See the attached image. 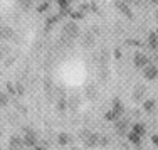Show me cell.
<instances>
[{
  "label": "cell",
  "mask_w": 158,
  "mask_h": 150,
  "mask_svg": "<svg viewBox=\"0 0 158 150\" xmlns=\"http://www.w3.org/2000/svg\"><path fill=\"white\" fill-rule=\"evenodd\" d=\"M62 36L67 37V39H71V41L76 39V37L79 36V27H77L76 22H74V20H67L66 24H64V27H62Z\"/></svg>",
  "instance_id": "1"
},
{
  "label": "cell",
  "mask_w": 158,
  "mask_h": 150,
  "mask_svg": "<svg viewBox=\"0 0 158 150\" xmlns=\"http://www.w3.org/2000/svg\"><path fill=\"white\" fill-rule=\"evenodd\" d=\"M81 44L84 49H93L96 46V36L93 32H84L82 34V39H81Z\"/></svg>",
  "instance_id": "2"
},
{
  "label": "cell",
  "mask_w": 158,
  "mask_h": 150,
  "mask_svg": "<svg viewBox=\"0 0 158 150\" xmlns=\"http://www.w3.org/2000/svg\"><path fill=\"white\" fill-rule=\"evenodd\" d=\"M25 147H35L37 145V135L32 128H25V137L22 138Z\"/></svg>",
  "instance_id": "3"
},
{
  "label": "cell",
  "mask_w": 158,
  "mask_h": 150,
  "mask_svg": "<svg viewBox=\"0 0 158 150\" xmlns=\"http://www.w3.org/2000/svg\"><path fill=\"white\" fill-rule=\"evenodd\" d=\"M15 37V32L10 25H0V41H12Z\"/></svg>",
  "instance_id": "4"
},
{
  "label": "cell",
  "mask_w": 158,
  "mask_h": 150,
  "mask_svg": "<svg viewBox=\"0 0 158 150\" xmlns=\"http://www.w3.org/2000/svg\"><path fill=\"white\" fill-rule=\"evenodd\" d=\"M133 62L136 67H145V66L150 64V59H148V56L143 54V52H136L135 58H133Z\"/></svg>",
  "instance_id": "5"
},
{
  "label": "cell",
  "mask_w": 158,
  "mask_h": 150,
  "mask_svg": "<svg viewBox=\"0 0 158 150\" xmlns=\"http://www.w3.org/2000/svg\"><path fill=\"white\" fill-rule=\"evenodd\" d=\"M143 74H145L146 79H155L158 76V67L155 64H148V66L143 67Z\"/></svg>",
  "instance_id": "6"
},
{
  "label": "cell",
  "mask_w": 158,
  "mask_h": 150,
  "mask_svg": "<svg viewBox=\"0 0 158 150\" xmlns=\"http://www.w3.org/2000/svg\"><path fill=\"white\" fill-rule=\"evenodd\" d=\"M98 144H99V135H96V133H89L88 137L84 138L86 147H96Z\"/></svg>",
  "instance_id": "7"
},
{
  "label": "cell",
  "mask_w": 158,
  "mask_h": 150,
  "mask_svg": "<svg viewBox=\"0 0 158 150\" xmlns=\"http://www.w3.org/2000/svg\"><path fill=\"white\" fill-rule=\"evenodd\" d=\"M116 133L118 135H125L128 132V120H116Z\"/></svg>",
  "instance_id": "8"
},
{
  "label": "cell",
  "mask_w": 158,
  "mask_h": 150,
  "mask_svg": "<svg viewBox=\"0 0 158 150\" xmlns=\"http://www.w3.org/2000/svg\"><path fill=\"white\" fill-rule=\"evenodd\" d=\"M111 110L114 111V115L119 118V117L123 115V111H125V108H123V103H121V101H119L118 98H114V100H113V106H111Z\"/></svg>",
  "instance_id": "9"
},
{
  "label": "cell",
  "mask_w": 158,
  "mask_h": 150,
  "mask_svg": "<svg viewBox=\"0 0 158 150\" xmlns=\"http://www.w3.org/2000/svg\"><path fill=\"white\" fill-rule=\"evenodd\" d=\"M57 144L59 145H71V144H73V137H71L69 133L62 132V133L57 135Z\"/></svg>",
  "instance_id": "10"
},
{
  "label": "cell",
  "mask_w": 158,
  "mask_h": 150,
  "mask_svg": "<svg viewBox=\"0 0 158 150\" xmlns=\"http://www.w3.org/2000/svg\"><path fill=\"white\" fill-rule=\"evenodd\" d=\"M148 46H150V49H158V37H156V34L155 32H152L148 36Z\"/></svg>",
  "instance_id": "11"
},
{
  "label": "cell",
  "mask_w": 158,
  "mask_h": 150,
  "mask_svg": "<svg viewBox=\"0 0 158 150\" xmlns=\"http://www.w3.org/2000/svg\"><path fill=\"white\" fill-rule=\"evenodd\" d=\"M116 5H118V9L121 10L123 14H126L128 17H133V12H131V10L128 9V5H126L125 2H121V0H116Z\"/></svg>",
  "instance_id": "12"
},
{
  "label": "cell",
  "mask_w": 158,
  "mask_h": 150,
  "mask_svg": "<svg viewBox=\"0 0 158 150\" xmlns=\"http://www.w3.org/2000/svg\"><path fill=\"white\" fill-rule=\"evenodd\" d=\"M128 140H130L133 145H136V147H140V145H141V137H140V135H136L135 132L128 133Z\"/></svg>",
  "instance_id": "13"
},
{
  "label": "cell",
  "mask_w": 158,
  "mask_h": 150,
  "mask_svg": "<svg viewBox=\"0 0 158 150\" xmlns=\"http://www.w3.org/2000/svg\"><path fill=\"white\" fill-rule=\"evenodd\" d=\"M17 3L22 10H31L34 7V0H17Z\"/></svg>",
  "instance_id": "14"
},
{
  "label": "cell",
  "mask_w": 158,
  "mask_h": 150,
  "mask_svg": "<svg viewBox=\"0 0 158 150\" xmlns=\"http://www.w3.org/2000/svg\"><path fill=\"white\" fill-rule=\"evenodd\" d=\"M10 147L22 148V147H24V142H22V138H20V137H15V135H12V137H10Z\"/></svg>",
  "instance_id": "15"
},
{
  "label": "cell",
  "mask_w": 158,
  "mask_h": 150,
  "mask_svg": "<svg viewBox=\"0 0 158 150\" xmlns=\"http://www.w3.org/2000/svg\"><path fill=\"white\" fill-rule=\"evenodd\" d=\"M143 95H145V88H143V86H136V88H135V93H133V100L140 101L143 98Z\"/></svg>",
  "instance_id": "16"
},
{
  "label": "cell",
  "mask_w": 158,
  "mask_h": 150,
  "mask_svg": "<svg viewBox=\"0 0 158 150\" xmlns=\"http://www.w3.org/2000/svg\"><path fill=\"white\" fill-rule=\"evenodd\" d=\"M131 132H135L136 135H140V137H141V135H145V126H143L141 123H135L133 128H131Z\"/></svg>",
  "instance_id": "17"
},
{
  "label": "cell",
  "mask_w": 158,
  "mask_h": 150,
  "mask_svg": "<svg viewBox=\"0 0 158 150\" xmlns=\"http://www.w3.org/2000/svg\"><path fill=\"white\" fill-rule=\"evenodd\" d=\"M143 108H145L146 111H152L153 108H155V100H146L145 103H143Z\"/></svg>",
  "instance_id": "18"
},
{
  "label": "cell",
  "mask_w": 158,
  "mask_h": 150,
  "mask_svg": "<svg viewBox=\"0 0 158 150\" xmlns=\"http://www.w3.org/2000/svg\"><path fill=\"white\" fill-rule=\"evenodd\" d=\"M56 108H57L59 111H64L67 108V101L64 100V98H61V100H57V105H56Z\"/></svg>",
  "instance_id": "19"
},
{
  "label": "cell",
  "mask_w": 158,
  "mask_h": 150,
  "mask_svg": "<svg viewBox=\"0 0 158 150\" xmlns=\"http://www.w3.org/2000/svg\"><path fill=\"white\" fill-rule=\"evenodd\" d=\"M104 118H106L108 122H116V120H118V117L114 115V111H113V110L106 111V113H104Z\"/></svg>",
  "instance_id": "20"
},
{
  "label": "cell",
  "mask_w": 158,
  "mask_h": 150,
  "mask_svg": "<svg viewBox=\"0 0 158 150\" xmlns=\"http://www.w3.org/2000/svg\"><path fill=\"white\" fill-rule=\"evenodd\" d=\"M0 105L7 106L9 105V93H0Z\"/></svg>",
  "instance_id": "21"
},
{
  "label": "cell",
  "mask_w": 158,
  "mask_h": 150,
  "mask_svg": "<svg viewBox=\"0 0 158 150\" xmlns=\"http://www.w3.org/2000/svg\"><path fill=\"white\" fill-rule=\"evenodd\" d=\"M47 10H49V3L47 2H42V3H39V5H37V12H39V14L47 12Z\"/></svg>",
  "instance_id": "22"
},
{
  "label": "cell",
  "mask_w": 158,
  "mask_h": 150,
  "mask_svg": "<svg viewBox=\"0 0 158 150\" xmlns=\"http://www.w3.org/2000/svg\"><path fill=\"white\" fill-rule=\"evenodd\" d=\"M59 9H66V7H71V0H57Z\"/></svg>",
  "instance_id": "23"
},
{
  "label": "cell",
  "mask_w": 158,
  "mask_h": 150,
  "mask_svg": "<svg viewBox=\"0 0 158 150\" xmlns=\"http://www.w3.org/2000/svg\"><path fill=\"white\" fill-rule=\"evenodd\" d=\"M7 54H9V47H7V46H0V59L5 58Z\"/></svg>",
  "instance_id": "24"
},
{
  "label": "cell",
  "mask_w": 158,
  "mask_h": 150,
  "mask_svg": "<svg viewBox=\"0 0 158 150\" xmlns=\"http://www.w3.org/2000/svg\"><path fill=\"white\" fill-rule=\"evenodd\" d=\"M7 93H9V95H15V86L12 83H7Z\"/></svg>",
  "instance_id": "25"
},
{
  "label": "cell",
  "mask_w": 158,
  "mask_h": 150,
  "mask_svg": "<svg viewBox=\"0 0 158 150\" xmlns=\"http://www.w3.org/2000/svg\"><path fill=\"white\" fill-rule=\"evenodd\" d=\"M15 93H17L19 96H22V95H24V86L17 83V84H15Z\"/></svg>",
  "instance_id": "26"
},
{
  "label": "cell",
  "mask_w": 158,
  "mask_h": 150,
  "mask_svg": "<svg viewBox=\"0 0 158 150\" xmlns=\"http://www.w3.org/2000/svg\"><path fill=\"white\" fill-rule=\"evenodd\" d=\"M82 15H84V14H81V12H71V17H73L74 20H79V19H82Z\"/></svg>",
  "instance_id": "27"
},
{
  "label": "cell",
  "mask_w": 158,
  "mask_h": 150,
  "mask_svg": "<svg viewBox=\"0 0 158 150\" xmlns=\"http://www.w3.org/2000/svg\"><path fill=\"white\" fill-rule=\"evenodd\" d=\"M108 142H110V140H108L106 137H99V144H98V145H108Z\"/></svg>",
  "instance_id": "28"
},
{
  "label": "cell",
  "mask_w": 158,
  "mask_h": 150,
  "mask_svg": "<svg viewBox=\"0 0 158 150\" xmlns=\"http://www.w3.org/2000/svg\"><path fill=\"white\" fill-rule=\"evenodd\" d=\"M88 9H89V5H88V3H84V5H81V7H79V12H81V14H84Z\"/></svg>",
  "instance_id": "29"
},
{
  "label": "cell",
  "mask_w": 158,
  "mask_h": 150,
  "mask_svg": "<svg viewBox=\"0 0 158 150\" xmlns=\"http://www.w3.org/2000/svg\"><path fill=\"white\" fill-rule=\"evenodd\" d=\"M153 144L158 147V135H153Z\"/></svg>",
  "instance_id": "30"
},
{
  "label": "cell",
  "mask_w": 158,
  "mask_h": 150,
  "mask_svg": "<svg viewBox=\"0 0 158 150\" xmlns=\"http://www.w3.org/2000/svg\"><path fill=\"white\" fill-rule=\"evenodd\" d=\"M34 150H46V147H40V145H35V147H34Z\"/></svg>",
  "instance_id": "31"
},
{
  "label": "cell",
  "mask_w": 158,
  "mask_h": 150,
  "mask_svg": "<svg viewBox=\"0 0 158 150\" xmlns=\"http://www.w3.org/2000/svg\"><path fill=\"white\" fill-rule=\"evenodd\" d=\"M10 150H24V148H17V147H10Z\"/></svg>",
  "instance_id": "32"
},
{
  "label": "cell",
  "mask_w": 158,
  "mask_h": 150,
  "mask_svg": "<svg viewBox=\"0 0 158 150\" xmlns=\"http://www.w3.org/2000/svg\"><path fill=\"white\" fill-rule=\"evenodd\" d=\"M150 2H153V3H158V0H150Z\"/></svg>",
  "instance_id": "33"
},
{
  "label": "cell",
  "mask_w": 158,
  "mask_h": 150,
  "mask_svg": "<svg viewBox=\"0 0 158 150\" xmlns=\"http://www.w3.org/2000/svg\"><path fill=\"white\" fill-rule=\"evenodd\" d=\"M0 138H2V130H0Z\"/></svg>",
  "instance_id": "34"
},
{
  "label": "cell",
  "mask_w": 158,
  "mask_h": 150,
  "mask_svg": "<svg viewBox=\"0 0 158 150\" xmlns=\"http://www.w3.org/2000/svg\"><path fill=\"white\" fill-rule=\"evenodd\" d=\"M155 34H156V37H158V29H156V32H155Z\"/></svg>",
  "instance_id": "35"
},
{
  "label": "cell",
  "mask_w": 158,
  "mask_h": 150,
  "mask_svg": "<svg viewBox=\"0 0 158 150\" xmlns=\"http://www.w3.org/2000/svg\"><path fill=\"white\" fill-rule=\"evenodd\" d=\"M156 19H158V12H156Z\"/></svg>",
  "instance_id": "36"
},
{
  "label": "cell",
  "mask_w": 158,
  "mask_h": 150,
  "mask_svg": "<svg viewBox=\"0 0 158 150\" xmlns=\"http://www.w3.org/2000/svg\"><path fill=\"white\" fill-rule=\"evenodd\" d=\"M0 150H2V148H0Z\"/></svg>",
  "instance_id": "37"
}]
</instances>
